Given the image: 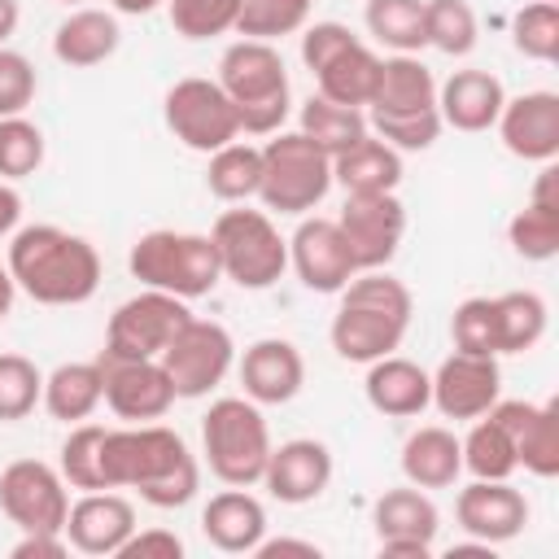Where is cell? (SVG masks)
I'll return each instance as SVG.
<instances>
[{
	"instance_id": "cell-1",
	"label": "cell",
	"mask_w": 559,
	"mask_h": 559,
	"mask_svg": "<svg viewBox=\"0 0 559 559\" xmlns=\"http://www.w3.org/2000/svg\"><path fill=\"white\" fill-rule=\"evenodd\" d=\"M100 476L105 489H135L148 507H183L197 498L201 467L188 441L166 424H131L105 428L100 441Z\"/></svg>"
},
{
	"instance_id": "cell-2",
	"label": "cell",
	"mask_w": 559,
	"mask_h": 559,
	"mask_svg": "<svg viewBox=\"0 0 559 559\" xmlns=\"http://www.w3.org/2000/svg\"><path fill=\"white\" fill-rule=\"evenodd\" d=\"M4 266L17 293L39 306H83L100 288V253L92 249V240L57 223H31L13 231Z\"/></svg>"
},
{
	"instance_id": "cell-3",
	"label": "cell",
	"mask_w": 559,
	"mask_h": 559,
	"mask_svg": "<svg viewBox=\"0 0 559 559\" xmlns=\"http://www.w3.org/2000/svg\"><path fill=\"white\" fill-rule=\"evenodd\" d=\"M415 314V297L402 280H393L384 266L380 271H358L345 288H341V306L332 314V349L345 362H376L384 354H393L411 328Z\"/></svg>"
},
{
	"instance_id": "cell-4",
	"label": "cell",
	"mask_w": 559,
	"mask_h": 559,
	"mask_svg": "<svg viewBox=\"0 0 559 559\" xmlns=\"http://www.w3.org/2000/svg\"><path fill=\"white\" fill-rule=\"evenodd\" d=\"M367 131H376L397 153H424L437 144V79L415 52H393L380 61V83L367 105Z\"/></svg>"
},
{
	"instance_id": "cell-5",
	"label": "cell",
	"mask_w": 559,
	"mask_h": 559,
	"mask_svg": "<svg viewBox=\"0 0 559 559\" xmlns=\"http://www.w3.org/2000/svg\"><path fill=\"white\" fill-rule=\"evenodd\" d=\"M218 87L236 105L240 135H275L293 109L284 57L266 39H236L218 61Z\"/></svg>"
},
{
	"instance_id": "cell-6",
	"label": "cell",
	"mask_w": 559,
	"mask_h": 559,
	"mask_svg": "<svg viewBox=\"0 0 559 559\" xmlns=\"http://www.w3.org/2000/svg\"><path fill=\"white\" fill-rule=\"evenodd\" d=\"M127 271L144 288H162V293H175L183 301L214 293L223 280L214 240L201 231H170V227L144 231L127 253Z\"/></svg>"
},
{
	"instance_id": "cell-7",
	"label": "cell",
	"mask_w": 559,
	"mask_h": 559,
	"mask_svg": "<svg viewBox=\"0 0 559 559\" xmlns=\"http://www.w3.org/2000/svg\"><path fill=\"white\" fill-rule=\"evenodd\" d=\"M201 454L210 472L223 485H258L266 454H271V428L249 397H218L201 415Z\"/></svg>"
},
{
	"instance_id": "cell-8",
	"label": "cell",
	"mask_w": 559,
	"mask_h": 559,
	"mask_svg": "<svg viewBox=\"0 0 559 559\" xmlns=\"http://www.w3.org/2000/svg\"><path fill=\"white\" fill-rule=\"evenodd\" d=\"M210 240H214L223 280H231L249 293L271 288L288 271V240L280 236V227L271 223L266 210H249L245 201L214 218Z\"/></svg>"
},
{
	"instance_id": "cell-9",
	"label": "cell",
	"mask_w": 559,
	"mask_h": 559,
	"mask_svg": "<svg viewBox=\"0 0 559 559\" xmlns=\"http://www.w3.org/2000/svg\"><path fill=\"white\" fill-rule=\"evenodd\" d=\"M332 192V157L301 131H275L262 144L258 201L275 214H310Z\"/></svg>"
},
{
	"instance_id": "cell-10",
	"label": "cell",
	"mask_w": 559,
	"mask_h": 559,
	"mask_svg": "<svg viewBox=\"0 0 559 559\" xmlns=\"http://www.w3.org/2000/svg\"><path fill=\"white\" fill-rule=\"evenodd\" d=\"M162 118L170 127V135L192 148V153H214L231 140H240V118H236V105L231 96L218 87V79H179L170 83L166 100H162Z\"/></svg>"
},
{
	"instance_id": "cell-11",
	"label": "cell",
	"mask_w": 559,
	"mask_h": 559,
	"mask_svg": "<svg viewBox=\"0 0 559 559\" xmlns=\"http://www.w3.org/2000/svg\"><path fill=\"white\" fill-rule=\"evenodd\" d=\"M188 319H192V310L183 297L162 293V288H144L109 314L100 354L105 358H162Z\"/></svg>"
},
{
	"instance_id": "cell-12",
	"label": "cell",
	"mask_w": 559,
	"mask_h": 559,
	"mask_svg": "<svg viewBox=\"0 0 559 559\" xmlns=\"http://www.w3.org/2000/svg\"><path fill=\"white\" fill-rule=\"evenodd\" d=\"M236 362V341L223 323L214 319H188L179 328V336L166 345L162 367L175 384V397H205L210 389L223 384V376Z\"/></svg>"
},
{
	"instance_id": "cell-13",
	"label": "cell",
	"mask_w": 559,
	"mask_h": 559,
	"mask_svg": "<svg viewBox=\"0 0 559 559\" xmlns=\"http://www.w3.org/2000/svg\"><path fill=\"white\" fill-rule=\"evenodd\" d=\"M336 227L358 271H380L397 258V245L406 236V205L397 201V192H345Z\"/></svg>"
},
{
	"instance_id": "cell-14",
	"label": "cell",
	"mask_w": 559,
	"mask_h": 559,
	"mask_svg": "<svg viewBox=\"0 0 559 559\" xmlns=\"http://www.w3.org/2000/svg\"><path fill=\"white\" fill-rule=\"evenodd\" d=\"M70 485L39 459H17L0 472V511L22 533H61L70 515Z\"/></svg>"
},
{
	"instance_id": "cell-15",
	"label": "cell",
	"mask_w": 559,
	"mask_h": 559,
	"mask_svg": "<svg viewBox=\"0 0 559 559\" xmlns=\"http://www.w3.org/2000/svg\"><path fill=\"white\" fill-rule=\"evenodd\" d=\"M105 371V406L127 424L162 419L179 397L162 358H96Z\"/></svg>"
},
{
	"instance_id": "cell-16",
	"label": "cell",
	"mask_w": 559,
	"mask_h": 559,
	"mask_svg": "<svg viewBox=\"0 0 559 559\" xmlns=\"http://www.w3.org/2000/svg\"><path fill=\"white\" fill-rule=\"evenodd\" d=\"M371 524L380 537V555H406V559H428L432 537L441 528V511L419 485L384 489L371 502Z\"/></svg>"
},
{
	"instance_id": "cell-17",
	"label": "cell",
	"mask_w": 559,
	"mask_h": 559,
	"mask_svg": "<svg viewBox=\"0 0 559 559\" xmlns=\"http://www.w3.org/2000/svg\"><path fill=\"white\" fill-rule=\"evenodd\" d=\"M288 266L297 271L301 288L310 293H341L354 275H358V262L336 227V218H306L297 223V231L288 236Z\"/></svg>"
},
{
	"instance_id": "cell-18",
	"label": "cell",
	"mask_w": 559,
	"mask_h": 559,
	"mask_svg": "<svg viewBox=\"0 0 559 559\" xmlns=\"http://www.w3.org/2000/svg\"><path fill=\"white\" fill-rule=\"evenodd\" d=\"M498 397H502V371L493 354L454 349L432 371V406L445 419H480Z\"/></svg>"
},
{
	"instance_id": "cell-19",
	"label": "cell",
	"mask_w": 559,
	"mask_h": 559,
	"mask_svg": "<svg viewBox=\"0 0 559 559\" xmlns=\"http://www.w3.org/2000/svg\"><path fill=\"white\" fill-rule=\"evenodd\" d=\"M528 515H533V507L511 480H472L454 498L459 528L485 546H502V542L520 537L528 528Z\"/></svg>"
},
{
	"instance_id": "cell-20",
	"label": "cell",
	"mask_w": 559,
	"mask_h": 559,
	"mask_svg": "<svg viewBox=\"0 0 559 559\" xmlns=\"http://www.w3.org/2000/svg\"><path fill=\"white\" fill-rule=\"evenodd\" d=\"M489 415L507 428L515 445V463L533 472L537 480L559 476V402H493Z\"/></svg>"
},
{
	"instance_id": "cell-21",
	"label": "cell",
	"mask_w": 559,
	"mask_h": 559,
	"mask_svg": "<svg viewBox=\"0 0 559 559\" xmlns=\"http://www.w3.org/2000/svg\"><path fill=\"white\" fill-rule=\"evenodd\" d=\"M262 485L275 502L284 507H306L314 498H323V489L332 485V450L314 437H293L271 445L266 467H262Z\"/></svg>"
},
{
	"instance_id": "cell-22",
	"label": "cell",
	"mask_w": 559,
	"mask_h": 559,
	"mask_svg": "<svg viewBox=\"0 0 559 559\" xmlns=\"http://www.w3.org/2000/svg\"><path fill=\"white\" fill-rule=\"evenodd\" d=\"M135 507L131 498H122L118 489H92L83 493L79 502H70V515H66V542L79 550V555H118L127 546V537L135 533Z\"/></svg>"
},
{
	"instance_id": "cell-23",
	"label": "cell",
	"mask_w": 559,
	"mask_h": 559,
	"mask_svg": "<svg viewBox=\"0 0 559 559\" xmlns=\"http://www.w3.org/2000/svg\"><path fill=\"white\" fill-rule=\"evenodd\" d=\"M498 135L511 157L520 162H555L559 157V96L555 92H524L507 96L498 114Z\"/></svg>"
},
{
	"instance_id": "cell-24",
	"label": "cell",
	"mask_w": 559,
	"mask_h": 559,
	"mask_svg": "<svg viewBox=\"0 0 559 559\" xmlns=\"http://www.w3.org/2000/svg\"><path fill=\"white\" fill-rule=\"evenodd\" d=\"M240 384H245V397L249 402H258V406H284L306 384V358H301V349L293 341L262 336L240 358Z\"/></svg>"
},
{
	"instance_id": "cell-25",
	"label": "cell",
	"mask_w": 559,
	"mask_h": 559,
	"mask_svg": "<svg viewBox=\"0 0 559 559\" xmlns=\"http://www.w3.org/2000/svg\"><path fill=\"white\" fill-rule=\"evenodd\" d=\"M507 105V87L498 74L489 70H454L445 83H437V114H441V127H454V131H489L498 122Z\"/></svg>"
},
{
	"instance_id": "cell-26",
	"label": "cell",
	"mask_w": 559,
	"mask_h": 559,
	"mask_svg": "<svg viewBox=\"0 0 559 559\" xmlns=\"http://www.w3.org/2000/svg\"><path fill=\"white\" fill-rule=\"evenodd\" d=\"M362 393H367L371 411H380L389 419H411L432 406V376L402 354H384V358L367 362Z\"/></svg>"
},
{
	"instance_id": "cell-27",
	"label": "cell",
	"mask_w": 559,
	"mask_h": 559,
	"mask_svg": "<svg viewBox=\"0 0 559 559\" xmlns=\"http://www.w3.org/2000/svg\"><path fill=\"white\" fill-rule=\"evenodd\" d=\"M201 533L223 555H253L258 542L266 537V507L249 489L231 485V489H223V493H214L205 502Z\"/></svg>"
},
{
	"instance_id": "cell-28",
	"label": "cell",
	"mask_w": 559,
	"mask_h": 559,
	"mask_svg": "<svg viewBox=\"0 0 559 559\" xmlns=\"http://www.w3.org/2000/svg\"><path fill=\"white\" fill-rule=\"evenodd\" d=\"M402 476L419 489H450L463 476V445L450 428L424 424L402 441Z\"/></svg>"
},
{
	"instance_id": "cell-29",
	"label": "cell",
	"mask_w": 559,
	"mask_h": 559,
	"mask_svg": "<svg viewBox=\"0 0 559 559\" xmlns=\"http://www.w3.org/2000/svg\"><path fill=\"white\" fill-rule=\"evenodd\" d=\"M122 44V31H118V17L105 13V9H74L57 31H52V57L70 70H87V66H100L118 52Z\"/></svg>"
},
{
	"instance_id": "cell-30",
	"label": "cell",
	"mask_w": 559,
	"mask_h": 559,
	"mask_svg": "<svg viewBox=\"0 0 559 559\" xmlns=\"http://www.w3.org/2000/svg\"><path fill=\"white\" fill-rule=\"evenodd\" d=\"M332 183H341L345 192H397L402 153L367 131L358 144H349L345 153L332 157Z\"/></svg>"
},
{
	"instance_id": "cell-31",
	"label": "cell",
	"mask_w": 559,
	"mask_h": 559,
	"mask_svg": "<svg viewBox=\"0 0 559 559\" xmlns=\"http://www.w3.org/2000/svg\"><path fill=\"white\" fill-rule=\"evenodd\" d=\"M380 61H384V57H376L362 39L345 44L332 61H323V66L314 70L319 96H328V100H336V105H354V109L371 105L376 83H380Z\"/></svg>"
},
{
	"instance_id": "cell-32",
	"label": "cell",
	"mask_w": 559,
	"mask_h": 559,
	"mask_svg": "<svg viewBox=\"0 0 559 559\" xmlns=\"http://www.w3.org/2000/svg\"><path fill=\"white\" fill-rule=\"evenodd\" d=\"M105 402V371L100 362H61L44 376V411L61 424H83Z\"/></svg>"
},
{
	"instance_id": "cell-33",
	"label": "cell",
	"mask_w": 559,
	"mask_h": 559,
	"mask_svg": "<svg viewBox=\"0 0 559 559\" xmlns=\"http://www.w3.org/2000/svg\"><path fill=\"white\" fill-rule=\"evenodd\" d=\"M297 122H301L297 131L310 135L328 157L345 153L349 144H358V140L367 135V114H362V109H354V105H336V100H328V96H319V92L301 105Z\"/></svg>"
},
{
	"instance_id": "cell-34",
	"label": "cell",
	"mask_w": 559,
	"mask_h": 559,
	"mask_svg": "<svg viewBox=\"0 0 559 559\" xmlns=\"http://www.w3.org/2000/svg\"><path fill=\"white\" fill-rule=\"evenodd\" d=\"M258 183H262V148L245 144V140H231L223 148L210 153V166H205V188L227 201V205H240L249 197H258Z\"/></svg>"
},
{
	"instance_id": "cell-35",
	"label": "cell",
	"mask_w": 559,
	"mask_h": 559,
	"mask_svg": "<svg viewBox=\"0 0 559 559\" xmlns=\"http://www.w3.org/2000/svg\"><path fill=\"white\" fill-rule=\"evenodd\" d=\"M463 445V472H472V480H511L515 463V445L507 437V428L485 411L480 419H472L467 437H459Z\"/></svg>"
},
{
	"instance_id": "cell-36",
	"label": "cell",
	"mask_w": 559,
	"mask_h": 559,
	"mask_svg": "<svg viewBox=\"0 0 559 559\" xmlns=\"http://www.w3.org/2000/svg\"><path fill=\"white\" fill-rule=\"evenodd\" d=\"M493 310H498V354H524L546 336V314L550 310L533 288L498 293Z\"/></svg>"
},
{
	"instance_id": "cell-37",
	"label": "cell",
	"mask_w": 559,
	"mask_h": 559,
	"mask_svg": "<svg viewBox=\"0 0 559 559\" xmlns=\"http://www.w3.org/2000/svg\"><path fill=\"white\" fill-rule=\"evenodd\" d=\"M362 22L371 39H380L393 52H419L428 48L424 35V0H367Z\"/></svg>"
},
{
	"instance_id": "cell-38",
	"label": "cell",
	"mask_w": 559,
	"mask_h": 559,
	"mask_svg": "<svg viewBox=\"0 0 559 559\" xmlns=\"http://www.w3.org/2000/svg\"><path fill=\"white\" fill-rule=\"evenodd\" d=\"M424 35L428 48L445 57H467L480 39V26L467 0H424Z\"/></svg>"
},
{
	"instance_id": "cell-39",
	"label": "cell",
	"mask_w": 559,
	"mask_h": 559,
	"mask_svg": "<svg viewBox=\"0 0 559 559\" xmlns=\"http://www.w3.org/2000/svg\"><path fill=\"white\" fill-rule=\"evenodd\" d=\"M310 9H314V0H240L236 31H240V39L275 44L284 35H297L310 22Z\"/></svg>"
},
{
	"instance_id": "cell-40",
	"label": "cell",
	"mask_w": 559,
	"mask_h": 559,
	"mask_svg": "<svg viewBox=\"0 0 559 559\" xmlns=\"http://www.w3.org/2000/svg\"><path fill=\"white\" fill-rule=\"evenodd\" d=\"M100 441H105V428L100 424H74L70 437L61 441V454H57V472L70 489H105V476H100Z\"/></svg>"
},
{
	"instance_id": "cell-41",
	"label": "cell",
	"mask_w": 559,
	"mask_h": 559,
	"mask_svg": "<svg viewBox=\"0 0 559 559\" xmlns=\"http://www.w3.org/2000/svg\"><path fill=\"white\" fill-rule=\"evenodd\" d=\"M44 402V371L26 354H0V424L26 419Z\"/></svg>"
},
{
	"instance_id": "cell-42",
	"label": "cell",
	"mask_w": 559,
	"mask_h": 559,
	"mask_svg": "<svg viewBox=\"0 0 559 559\" xmlns=\"http://www.w3.org/2000/svg\"><path fill=\"white\" fill-rule=\"evenodd\" d=\"M511 44L528 61H555L559 57V4L533 0V4L515 9V17H511Z\"/></svg>"
},
{
	"instance_id": "cell-43",
	"label": "cell",
	"mask_w": 559,
	"mask_h": 559,
	"mask_svg": "<svg viewBox=\"0 0 559 559\" xmlns=\"http://www.w3.org/2000/svg\"><path fill=\"white\" fill-rule=\"evenodd\" d=\"M44 166V131L26 118V114H13V118H0V179H26Z\"/></svg>"
},
{
	"instance_id": "cell-44",
	"label": "cell",
	"mask_w": 559,
	"mask_h": 559,
	"mask_svg": "<svg viewBox=\"0 0 559 559\" xmlns=\"http://www.w3.org/2000/svg\"><path fill=\"white\" fill-rule=\"evenodd\" d=\"M240 0H166V17L183 39H214L236 31Z\"/></svg>"
},
{
	"instance_id": "cell-45",
	"label": "cell",
	"mask_w": 559,
	"mask_h": 559,
	"mask_svg": "<svg viewBox=\"0 0 559 559\" xmlns=\"http://www.w3.org/2000/svg\"><path fill=\"white\" fill-rule=\"evenodd\" d=\"M507 240L524 262H550L559 253V210L546 205H524L507 223Z\"/></svg>"
},
{
	"instance_id": "cell-46",
	"label": "cell",
	"mask_w": 559,
	"mask_h": 559,
	"mask_svg": "<svg viewBox=\"0 0 559 559\" xmlns=\"http://www.w3.org/2000/svg\"><path fill=\"white\" fill-rule=\"evenodd\" d=\"M450 341L463 354H493L498 358V310L493 297H467L450 314Z\"/></svg>"
},
{
	"instance_id": "cell-47",
	"label": "cell",
	"mask_w": 559,
	"mask_h": 559,
	"mask_svg": "<svg viewBox=\"0 0 559 559\" xmlns=\"http://www.w3.org/2000/svg\"><path fill=\"white\" fill-rule=\"evenodd\" d=\"M35 92H39L35 66H31L22 52L0 48V118L26 114V105L35 100Z\"/></svg>"
},
{
	"instance_id": "cell-48",
	"label": "cell",
	"mask_w": 559,
	"mask_h": 559,
	"mask_svg": "<svg viewBox=\"0 0 559 559\" xmlns=\"http://www.w3.org/2000/svg\"><path fill=\"white\" fill-rule=\"evenodd\" d=\"M358 35L345 26V22H314V26H301V66L314 74L323 61H332L345 44H354Z\"/></svg>"
},
{
	"instance_id": "cell-49",
	"label": "cell",
	"mask_w": 559,
	"mask_h": 559,
	"mask_svg": "<svg viewBox=\"0 0 559 559\" xmlns=\"http://www.w3.org/2000/svg\"><path fill=\"white\" fill-rule=\"evenodd\" d=\"M118 559H183V537L170 528H135Z\"/></svg>"
},
{
	"instance_id": "cell-50",
	"label": "cell",
	"mask_w": 559,
	"mask_h": 559,
	"mask_svg": "<svg viewBox=\"0 0 559 559\" xmlns=\"http://www.w3.org/2000/svg\"><path fill=\"white\" fill-rule=\"evenodd\" d=\"M70 550L66 533H22V542L13 546V559H61Z\"/></svg>"
},
{
	"instance_id": "cell-51",
	"label": "cell",
	"mask_w": 559,
	"mask_h": 559,
	"mask_svg": "<svg viewBox=\"0 0 559 559\" xmlns=\"http://www.w3.org/2000/svg\"><path fill=\"white\" fill-rule=\"evenodd\" d=\"M253 555L258 559H271V555H306V559H314L319 546L314 542H301V537H262Z\"/></svg>"
},
{
	"instance_id": "cell-52",
	"label": "cell",
	"mask_w": 559,
	"mask_h": 559,
	"mask_svg": "<svg viewBox=\"0 0 559 559\" xmlns=\"http://www.w3.org/2000/svg\"><path fill=\"white\" fill-rule=\"evenodd\" d=\"M17 218H22V197L0 179V236H9L17 227Z\"/></svg>"
},
{
	"instance_id": "cell-53",
	"label": "cell",
	"mask_w": 559,
	"mask_h": 559,
	"mask_svg": "<svg viewBox=\"0 0 559 559\" xmlns=\"http://www.w3.org/2000/svg\"><path fill=\"white\" fill-rule=\"evenodd\" d=\"M17 17H22L17 0H0V48H4V39L17 31Z\"/></svg>"
},
{
	"instance_id": "cell-54",
	"label": "cell",
	"mask_w": 559,
	"mask_h": 559,
	"mask_svg": "<svg viewBox=\"0 0 559 559\" xmlns=\"http://www.w3.org/2000/svg\"><path fill=\"white\" fill-rule=\"evenodd\" d=\"M13 297H17V284H13L9 266H0V323L13 314Z\"/></svg>"
},
{
	"instance_id": "cell-55",
	"label": "cell",
	"mask_w": 559,
	"mask_h": 559,
	"mask_svg": "<svg viewBox=\"0 0 559 559\" xmlns=\"http://www.w3.org/2000/svg\"><path fill=\"white\" fill-rule=\"evenodd\" d=\"M114 4V13H131V17H140V13H153L157 4H166V0H109Z\"/></svg>"
},
{
	"instance_id": "cell-56",
	"label": "cell",
	"mask_w": 559,
	"mask_h": 559,
	"mask_svg": "<svg viewBox=\"0 0 559 559\" xmlns=\"http://www.w3.org/2000/svg\"><path fill=\"white\" fill-rule=\"evenodd\" d=\"M61 4H79V0H61Z\"/></svg>"
},
{
	"instance_id": "cell-57",
	"label": "cell",
	"mask_w": 559,
	"mask_h": 559,
	"mask_svg": "<svg viewBox=\"0 0 559 559\" xmlns=\"http://www.w3.org/2000/svg\"><path fill=\"white\" fill-rule=\"evenodd\" d=\"M546 4H559V0H546Z\"/></svg>"
}]
</instances>
